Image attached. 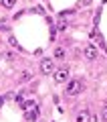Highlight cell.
Masks as SVG:
<instances>
[{"instance_id": "cell-3", "label": "cell", "mask_w": 107, "mask_h": 122, "mask_svg": "<svg viewBox=\"0 0 107 122\" xmlns=\"http://www.w3.org/2000/svg\"><path fill=\"white\" fill-rule=\"evenodd\" d=\"M22 108H24V116H26V120L28 122H34L36 118H39V106L34 104V102H24L22 104Z\"/></svg>"}, {"instance_id": "cell-2", "label": "cell", "mask_w": 107, "mask_h": 122, "mask_svg": "<svg viewBox=\"0 0 107 122\" xmlns=\"http://www.w3.org/2000/svg\"><path fill=\"white\" fill-rule=\"evenodd\" d=\"M53 77H55L57 83H65L71 77V65H59L55 69V73H53Z\"/></svg>"}, {"instance_id": "cell-9", "label": "cell", "mask_w": 107, "mask_h": 122, "mask_svg": "<svg viewBox=\"0 0 107 122\" xmlns=\"http://www.w3.org/2000/svg\"><path fill=\"white\" fill-rule=\"evenodd\" d=\"M101 122H107V102L103 104V108H101Z\"/></svg>"}, {"instance_id": "cell-7", "label": "cell", "mask_w": 107, "mask_h": 122, "mask_svg": "<svg viewBox=\"0 0 107 122\" xmlns=\"http://www.w3.org/2000/svg\"><path fill=\"white\" fill-rule=\"evenodd\" d=\"M65 57H67V49H65V47H55V59L63 61Z\"/></svg>"}, {"instance_id": "cell-1", "label": "cell", "mask_w": 107, "mask_h": 122, "mask_svg": "<svg viewBox=\"0 0 107 122\" xmlns=\"http://www.w3.org/2000/svg\"><path fill=\"white\" fill-rule=\"evenodd\" d=\"M87 87V79L81 77V75H77V77H69L67 81H65V90L63 94L67 98H73V96H81L83 92H85Z\"/></svg>"}, {"instance_id": "cell-6", "label": "cell", "mask_w": 107, "mask_h": 122, "mask_svg": "<svg viewBox=\"0 0 107 122\" xmlns=\"http://www.w3.org/2000/svg\"><path fill=\"white\" fill-rule=\"evenodd\" d=\"M93 118H91V112L89 110H79L77 114H75V122H91Z\"/></svg>"}, {"instance_id": "cell-5", "label": "cell", "mask_w": 107, "mask_h": 122, "mask_svg": "<svg viewBox=\"0 0 107 122\" xmlns=\"http://www.w3.org/2000/svg\"><path fill=\"white\" fill-rule=\"evenodd\" d=\"M81 53H83V57H85L87 61H97V57H99V49L95 47V45H85V47L81 49Z\"/></svg>"}, {"instance_id": "cell-8", "label": "cell", "mask_w": 107, "mask_h": 122, "mask_svg": "<svg viewBox=\"0 0 107 122\" xmlns=\"http://www.w3.org/2000/svg\"><path fill=\"white\" fill-rule=\"evenodd\" d=\"M0 6H2L4 10H10V8L16 6V0H0Z\"/></svg>"}, {"instance_id": "cell-4", "label": "cell", "mask_w": 107, "mask_h": 122, "mask_svg": "<svg viewBox=\"0 0 107 122\" xmlns=\"http://www.w3.org/2000/svg\"><path fill=\"white\" fill-rule=\"evenodd\" d=\"M55 69H57L55 59H51V57H45V59H40V63H39V71H40L43 75H53V73H55Z\"/></svg>"}]
</instances>
